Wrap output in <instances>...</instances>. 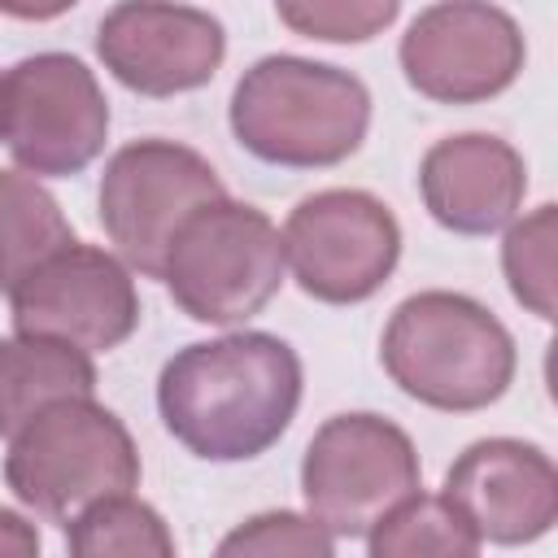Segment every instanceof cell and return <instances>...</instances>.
Masks as SVG:
<instances>
[{
  "instance_id": "cell-13",
  "label": "cell",
  "mask_w": 558,
  "mask_h": 558,
  "mask_svg": "<svg viewBox=\"0 0 558 558\" xmlns=\"http://www.w3.org/2000/svg\"><path fill=\"white\" fill-rule=\"evenodd\" d=\"M440 497L480 541L532 545L558 519V471L545 449L514 436H488L453 458Z\"/></svg>"
},
{
  "instance_id": "cell-8",
  "label": "cell",
  "mask_w": 558,
  "mask_h": 558,
  "mask_svg": "<svg viewBox=\"0 0 558 558\" xmlns=\"http://www.w3.org/2000/svg\"><path fill=\"white\" fill-rule=\"evenodd\" d=\"M109 140V100L70 52H35L0 74V144L22 174H78Z\"/></svg>"
},
{
  "instance_id": "cell-2",
  "label": "cell",
  "mask_w": 558,
  "mask_h": 558,
  "mask_svg": "<svg viewBox=\"0 0 558 558\" xmlns=\"http://www.w3.org/2000/svg\"><path fill=\"white\" fill-rule=\"evenodd\" d=\"M231 135L266 166L323 170L353 157L371 126V92L357 74L305 57H262L231 92Z\"/></svg>"
},
{
  "instance_id": "cell-9",
  "label": "cell",
  "mask_w": 558,
  "mask_h": 558,
  "mask_svg": "<svg viewBox=\"0 0 558 558\" xmlns=\"http://www.w3.org/2000/svg\"><path fill=\"white\" fill-rule=\"evenodd\" d=\"M401 257L392 209L362 187H327L283 222V262L305 296L323 305H357L375 296Z\"/></svg>"
},
{
  "instance_id": "cell-6",
  "label": "cell",
  "mask_w": 558,
  "mask_h": 558,
  "mask_svg": "<svg viewBox=\"0 0 558 558\" xmlns=\"http://www.w3.org/2000/svg\"><path fill=\"white\" fill-rule=\"evenodd\" d=\"M414 440L384 414H331L305 445L301 497L327 536H371L401 501L418 493Z\"/></svg>"
},
{
  "instance_id": "cell-18",
  "label": "cell",
  "mask_w": 558,
  "mask_h": 558,
  "mask_svg": "<svg viewBox=\"0 0 558 558\" xmlns=\"http://www.w3.org/2000/svg\"><path fill=\"white\" fill-rule=\"evenodd\" d=\"M366 558H480V536L440 493H414L371 527Z\"/></svg>"
},
{
  "instance_id": "cell-17",
  "label": "cell",
  "mask_w": 558,
  "mask_h": 558,
  "mask_svg": "<svg viewBox=\"0 0 558 558\" xmlns=\"http://www.w3.org/2000/svg\"><path fill=\"white\" fill-rule=\"evenodd\" d=\"M65 549L70 558H179L166 519L131 493L78 510Z\"/></svg>"
},
{
  "instance_id": "cell-5",
  "label": "cell",
  "mask_w": 558,
  "mask_h": 558,
  "mask_svg": "<svg viewBox=\"0 0 558 558\" xmlns=\"http://www.w3.org/2000/svg\"><path fill=\"white\" fill-rule=\"evenodd\" d=\"M283 235L244 201L196 209L170 240L161 279L170 301L209 327L248 323L283 283Z\"/></svg>"
},
{
  "instance_id": "cell-19",
  "label": "cell",
  "mask_w": 558,
  "mask_h": 558,
  "mask_svg": "<svg viewBox=\"0 0 558 558\" xmlns=\"http://www.w3.org/2000/svg\"><path fill=\"white\" fill-rule=\"evenodd\" d=\"M554 240H558V209L541 205L506 231L501 270L523 310L536 318H554Z\"/></svg>"
},
{
  "instance_id": "cell-12",
  "label": "cell",
  "mask_w": 558,
  "mask_h": 558,
  "mask_svg": "<svg viewBox=\"0 0 558 558\" xmlns=\"http://www.w3.org/2000/svg\"><path fill=\"white\" fill-rule=\"evenodd\" d=\"M105 70L140 96H179L205 87L222 57L227 31L214 13L192 4L131 0L113 4L96 26Z\"/></svg>"
},
{
  "instance_id": "cell-4",
  "label": "cell",
  "mask_w": 558,
  "mask_h": 558,
  "mask_svg": "<svg viewBox=\"0 0 558 558\" xmlns=\"http://www.w3.org/2000/svg\"><path fill=\"white\" fill-rule=\"evenodd\" d=\"M4 484L26 510L74 519L105 497L131 493L140 484V453L113 410L92 397H70L9 436Z\"/></svg>"
},
{
  "instance_id": "cell-15",
  "label": "cell",
  "mask_w": 558,
  "mask_h": 558,
  "mask_svg": "<svg viewBox=\"0 0 558 558\" xmlns=\"http://www.w3.org/2000/svg\"><path fill=\"white\" fill-rule=\"evenodd\" d=\"M96 366L83 349L44 340V336H9L0 340V436L22 432L39 410L92 397Z\"/></svg>"
},
{
  "instance_id": "cell-7",
  "label": "cell",
  "mask_w": 558,
  "mask_h": 558,
  "mask_svg": "<svg viewBox=\"0 0 558 558\" xmlns=\"http://www.w3.org/2000/svg\"><path fill=\"white\" fill-rule=\"evenodd\" d=\"M227 201L218 170L187 144L174 140H135L118 148L100 174V222L113 240L122 266L161 279L170 240L179 227Z\"/></svg>"
},
{
  "instance_id": "cell-16",
  "label": "cell",
  "mask_w": 558,
  "mask_h": 558,
  "mask_svg": "<svg viewBox=\"0 0 558 558\" xmlns=\"http://www.w3.org/2000/svg\"><path fill=\"white\" fill-rule=\"evenodd\" d=\"M74 244L57 196L22 170H0V292L9 296L48 257Z\"/></svg>"
},
{
  "instance_id": "cell-20",
  "label": "cell",
  "mask_w": 558,
  "mask_h": 558,
  "mask_svg": "<svg viewBox=\"0 0 558 558\" xmlns=\"http://www.w3.org/2000/svg\"><path fill=\"white\" fill-rule=\"evenodd\" d=\"M214 558H336V545L310 514L266 510L231 527Z\"/></svg>"
},
{
  "instance_id": "cell-10",
  "label": "cell",
  "mask_w": 558,
  "mask_h": 558,
  "mask_svg": "<svg viewBox=\"0 0 558 558\" xmlns=\"http://www.w3.org/2000/svg\"><path fill=\"white\" fill-rule=\"evenodd\" d=\"M401 74L405 83L440 105H475L501 96L523 70V31L519 22L480 0L427 4L401 35Z\"/></svg>"
},
{
  "instance_id": "cell-21",
  "label": "cell",
  "mask_w": 558,
  "mask_h": 558,
  "mask_svg": "<svg viewBox=\"0 0 558 558\" xmlns=\"http://www.w3.org/2000/svg\"><path fill=\"white\" fill-rule=\"evenodd\" d=\"M401 13L397 0H305V4H275V17L305 39L323 44H362L379 35Z\"/></svg>"
},
{
  "instance_id": "cell-11",
  "label": "cell",
  "mask_w": 558,
  "mask_h": 558,
  "mask_svg": "<svg viewBox=\"0 0 558 558\" xmlns=\"http://www.w3.org/2000/svg\"><path fill=\"white\" fill-rule=\"evenodd\" d=\"M9 305L17 336L61 340L83 353H109L140 327L131 270L113 253L78 240L26 275L9 292Z\"/></svg>"
},
{
  "instance_id": "cell-22",
  "label": "cell",
  "mask_w": 558,
  "mask_h": 558,
  "mask_svg": "<svg viewBox=\"0 0 558 558\" xmlns=\"http://www.w3.org/2000/svg\"><path fill=\"white\" fill-rule=\"evenodd\" d=\"M0 558H39V532L17 510L0 506Z\"/></svg>"
},
{
  "instance_id": "cell-1",
  "label": "cell",
  "mask_w": 558,
  "mask_h": 558,
  "mask_svg": "<svg viewBox=\"0 0 558 558\" xmlns=\"http://www.w3.org/2000/svg\"><path fill=\"white\" fill-rule=\"evenodd\" d=\"M301 405V357L270 331H231L179 349L157 375L166 432L205 462L266 453Z\"/></svg>"
},
{
  "instance_id": "cell-3",
  "label": "cell",
  "mask_w": 558,
  "mask_h": 558,
  "mask_svg": "<svg viewBox=\"0 0 558 558\" xmlns=\"http://www.w3.org/2000/svg\"><path fill=\"white\" fill-rule=\"evenodd\" d=\"M388 379L418 405L471 414L506 397L519 353L506 323L462 292L405 296L379 340Z\"/></svg>"
},
{
  "instance_id": "cell-14",
  "label": "cell",
  "mask_w": 558,
  "mask_h": 558,
  "mask_svg": "<svg viewBox=\"0 0 558 558\" xmlns=\"http://www.w3.org/2000/svg\"><path fill=\"white\" fill-rule=\"evenodd\" d=\"M418 192L427 214L453 235L501 231L527 192V166L501 135L466 131L436 140L418 166Z\"/></svg>"
}]
</instances>
